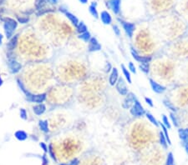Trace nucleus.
<instances>
[{
  "label": "nucleus",
  "mask_w": 188,
  "mask_h": 165,
  "mask_svg": "<svg viewBox=\"0 0 188 165\" xmlns=\"http://www.w3.org/2000/svg\"><path fill=\"white\" fill-rule=\"evenodd\" d=\"M115 88H116L117 92L122 96H126L128 93H129L126 84L125 80L123 79L122 78H120L119 80L117 81V83L115 84Z\"/></svg>",
  "instance_id": "2eb2a0df"
},
{
  "label": "nucleus",
  "mask_w": 188,
  "mask_h": 165,
  "mask_svg": "<svg viewBox=\"0 0 188 165\" xmlns=\"http://www.w3.org/2000/svg\"><path fill=\"white\" fill-rule=\"evenodd\" d=\"M153 28L162 42L167 44L181 38L187 33V24L180 15L158 16L153 24Z\"/></svg>",
  "instance_id": "f03ea898"
},
{
  "label": "nucleus",
  "mask_w": 188,
  "mask_h": 165,
  "mask_svg": "<svg viewBox=\"0 0 188 165\" xmlns=\"http://www.w3.org/2000/svg\"><path fill=\"white\" fill-rule=\"evenodd\" d=\"M162 53L175 59L180 61L188 60V34L166 44Z\"/></svg>",
  "instance_id": "20e7f679"
},
{
  "label": "nucleus",
  "mask_w": 188,
  "mask_h": 165,
  "mask_svg": "<svg viewBox=\"0 0 188 165\" xmlns=\"http://www.w3.org/2000/svg\"><path fill=\"white\" fill-rule=\"evenodd\" d=\"M169 119H170V120H171V124L174 126V127L178 128L181 127V124H180V120H179L178 115H177V112L176 113L170 112V114H169Z\"/></svg>",
  "instance_id": "b1692460"
},
{
  "label": "nucleus",
  "mask_w": 188,
  "mask_h": 165,
  "mask_svg": "<svg viewBox=\"0 0 188 165\" xmlns=\"http://www.w3.org/2000/svg\"><path fill=\"white\" fill-rule=\"evenodd\" d=\"M14 136H15L16 139H18V140H19V141H24L28 138V134L24 130H18V131H16L15 133H14Z\"/></svg>",
  "instance_id": "2f4dec72"
},
{
  "label": "nucleus",
  "mask_w": 188,
  "mask_h": 165,
  "mask_svg": "<svg viewBox=\"0 0 188 165\" xmlns=\"http://www.w3.org/2000/svg\"><path fill=\"white\" fill-rule=\"evenodd\" d=\"M161 124L165 126L166 128L171 129V120L168 118V116H166V114H163L162 117H161Z\"/></svg>",
  "instance_id": "f704fd0d"
},
{
  "label": "nucleus",
  "mask_w": 188,
  "mask_h": 165,
  "mask_svg": "<svg viewBox=\"0 0 188 165\" xmlns=\"http://www.w3.org/2000/svg\"><path fill=\"white\" fill-rule=\"evenodd\" d=\"M18 23L16 20L10 19V18H6L4 19V23H3V28L4 32L6 34L7 39H11L14 36V33L15 29L17 28Z\"/></svg>",
  "instance_id": "6e6552de"
},
{
  "label": "nucleus",
  "mask_w": 188,
  "mask_h": 165,
  "mask_svg": "<svg viewBox=\"0 0 188 165\" xmlns=\"http://www.w3.org/2000/svg\"><path fill=\"white\" fill-rule=\"evenodd\" d=\"M40 146L44 149V152H48V146L46 145L44 143H40Z\"/></svg>",
  "instance_id": "8fccbe9b"
},
{
  "label": "nucleus",
  "mask_w": 188,
  "mask_h": 165,
  "mask_svg": "<svg viewBox=\"0 0 188 165\" xmlns=\"http://www.w3.org/2000/svg\"><path fill=\"white\" fill-rule=\"evenodd\" d=\"M120 23H121V26L123 28L125 33H126L128 37L130 39H132L133 36H134L135 32L136 30V26L135 23H130V22H126L125 20L122 19H119Z\"/></svg>",
  "instance_id": "f8f14e48"
},
{
  "label": "nucleus",
  "mask_w": 188,
  "mask_h": 165,
  "mask_svg": "<svg viewBox=\"0 0 188 165\" xmlns=\"http://www.w3.org/2000/svg\"><path fill=\"white\" fill-rule=\"evenodd\" d=\"M176 4V0H151L150 8L155 15L166 13Z\"/></svg>",
  "instance_id": "0eeeda50"
},
{
  "label": "nucleus",
  "mask_w": 188,
  "mask_h": 165,
  "mask_svg": "<svg viewBox=\"0 0 188 165\" xmlns=\"http://www.w3.org/2000/svg\"><path fill=\"white\" fill-rule=\"evenodd\" d=\"M162 103H163V105L165 106L167 109L170 110V112H173V113H176L178 110L176 109V108L175 107V105L172 104V102L168 99L167 97L164 98L162 99Z\"/></svg>",
  "instance_id": "a878e982"
},
{
  "label": "nucleus",
  "mask_w": 188,
  "mask_h": 165,
  "mask_svg": "<svg viewBox=\"0 0 188 165\" xmlns=\"http://www.w3.org/2000/svg\"><path fill=\"white\" fill-rule=\"evenodd\" d=\"M80 1L82 3H86L88 2V0H80Z\"/></svg>",
  "instance_id": "6e6d98bb"
},
{
  "label": "nucleus",
  "mask_w": 188,
  "mask_h": 165,
  "mask_svg": "<svg viewBox=\"0 0 188 165\" xmlns=\"http://www.w3.org/2000/svg\"><path fill=\"white\" fill-rule=\"evenodd\" d=\"M46 99V93H40V94H32V96L28 99V101L35 104H42Z\"/></svg>",
  "instance_id": "4be33fe9"
},
{
  "label": "nucleus",
  "mask_w": 188,
  "mask_h": 165,
  "mask_svg": "<svg viewBox=\"0 0 188 165\" xmlns=\"http://www.w3.org/2000/svg\"><path fill=\"white\" fill-rule=\"evenodd\" d=\"M18 43H19V35L16 34V35H14L9 39V42L7 44V48L8 50H10V51L14 50L16 48L17 45H18Z\"/></svg>",
  "instance_id": "5701e85b"
},
{
  "label": "nucleus",
  "mask_w": 188,
  "mask_h": 165,
  "mask_svg": "<svg viewBox=\"0 0 188 165\" xmlns=\"http://www.w3.org/2000/svg\"><path fill=\"white\" fill-rule=\"evenodd\" d=\"M166 148L156 144L143 150L141 163L142 165H166Z\"/></svg>",
  "instance_id": "39448f33"
},
{
  "label": "nucleus",
  "mask_w": 188,
  "mask_h": 165,
  "mask_svg": "<svg viewBox=\"0 0 188 165\" xmlns=\"http://www.w3.org/2000/svg\"><path fill=\"white\" fill-rule=\"evenodd\" d=\"M136 99H136L135 95L133 93L129 92L127 95L126 96V99L124 100V102H123V104H122L123 108H126V109L130 108L131 106L134 104L135 101Z\"/></svg>",
  "instance_id": "a211bd4d"
},
{
  "label": "nucleus",
  "mask_w": 188,
  "mask_h": 165,
  "mask_svg": "<svg viewBox=\"0 0 188 165\" xmlns=\"http://www.w3.org/2000/svg\"><path fill=\"white\" fill-rule=\"evenodd\" d=\"M130 113L132 116H134L135 118H141L142 116L145 115L146 110H145L142 104L140 103V101L138 99H136L135 101L134 104L130 108Z\"/></svg>",
  "instance_id": "9b49d317"
},
{
  "label": "nucleus",
  "mask_w": 188,
  "mask_h": 165,
  "mask_svg": "<svg viewBox=\"0 0 188 165\" xmlns=\"http://www.w3.org/2000/svg\"><path fill=\"white\" fill-rule=\"evenodd\" d=\"M145 99V102H146L150 107H151V108L154 107V102H153V100L151 99V98H149V97H145V99Z\"/></svg>",
  "instance_id": "c03bdc74"
},
{
  "label": "nucleus",
  "mask_w": 188,
  "mask_h": 165,
  "mask_svg": "<svg viewBox=\"0 0 188 165\" xmlns=\"http://www.w3.org/2000/svg\"><path fill=\"white\" fill-rule=\"evenodd\" d=\"M52 3H57V2H58V0H49Z\"/></svg>",
  "instance_id": "864d4df0"
},
{
  "label": "nucleus",
  "mask_w": 188,
  "mask_h": 165,
  "mask_svg": "<svg viewBox=\"0 0 188 165\" xmlns=\"http://www.w3.org/2000/svg\"><path fill=\"white\" fill-rule=\"evenodd\" d=\"M128 69L130 70V72L132 73H136V68L135 66V64L132 62H130L129 64H128Z\"/></svg>",
  "instance_id": "37998d69"
},
{
  "label": "nucleus",
  "mask_w": 188,
  "mask_h": 165,
  "mask_svg": "<svg viewBox=\"0 0 188 165\" xmlns=\"http://www.w3.org/2000/svg\"><path fill=\"white\" fill-rule=\"evenodd\" d=\"M119 79H120V77H119L118 69L116 68H112L110 73V76H109V84H110V85H115Z\"/></svg>",
  "instance_id": "aec40b11"
},
{
  "label": "nucleus",
  "mask_w": 188,
  "mask_h": 165,
  "mask_svg": "<svg viewBox=\"0 0 188 165\" xmlns=\"http://www.w3.org/2000/svg\"><path fill=\"white\" fill-rule=\"evenodd\" d=\"M88 49L89 52H97L100 51L101 49V43H99V41L96 39L95 38H91V39L89 42V45H88Z\"/></svg>",
  "instance_id": "412c9836"
},
{
  "label": "nucleus",
  "mask_w": 188,
  "mask_h": 165,
  "mask_svg": "<svg viewBox=\"0 0 188 165\" xmlns=\"http://www.w3.org/2000/svg\"><path fill=\"white\" fill-rule=\"evenodd\" d=\"M39 127H40L41 131H43L44 133H48L49 131V123H48L47 120H40L39 122Z\"/></svg>",
  "instance_id": "72a5a7b5"
},
{
  "label": "nucleus",
  "mask_w": 188,
  "mask_h": 165,
  "mask_svg": "<svg viewBox=\"0 0 188 165\" xmlns=\"http://www.w3.org/2000/svg\"><path fill=\"white\" fill-rule=\"evenodd\" d=\"M187 34H188V28H187Z\"/></svg>",
  "instance_id": "4d7b16f0"
},
{
  "label": "nucleus",
  "mask_w": 188,
  "mask_h": 165,
  "mask_svg": "<svg viewBox=\"0 0 188 165\" xmlns=\"http://www.w3.org/2000/svg\"><path fill=\"white\" fill-rule=\"evenodd\" d=\"M48 152H49V153L50 157L54 159V160L56 161V156H55L54 150V148H53V145H52V144H49V145L48 146Z\"/></svg>",
  "instance_id": "79ce46f5"
},
{
  "label": "nucleus",
  "mask_w": 188,
  "mask_h": 165,
  "mask_svg": "<svg viewBox=\"0 0 188 165\" xmlns=\"http://www.w3.org/2000/svg\"><path fill=\"white\" fill-rule=\"evenodd\" d=\"M101 19L102 23L105 25H109L112 23V18L107 11H103L101 13Z\"/></svg>",
  "instance_id": "bb28decb"
},
{
  "label": "nucleus",
  "mask_w": 188,
  "mask_h": 165,
  "mask_svg": "<svg viewBox=\"0 0 188 165\" xmlns=\"http://www.w3.org/2000/svg\"><path fill=\"white\" fill-rule=\"evenodd\" d=\"M166 165H174V157L172 153H168L166 160Z\"/></svg>",
  "instance_id": "a19ab883"
},
{
  "label": "nucleus",
  "mask_w": 188,
  "mask_h": 165,
  "mask_svg": "<svg viewBox=\"0 0 188 165\" xmlns=\"http://www.w3.org/2000/svg\"><path fill=\"white\" fill-rule=\"evenodd\" d=\"M20 118L24 120H26L27 119V113L26 110L24 108H21L20 109Z\"/></svg>",
  "instance_id": "49530a36"
},
{
  "label": "nucleus",
  "mask_w": 188,
  "mask_h": 165,
  "mask_svg": "<svg viewBox=\"0 0 188 165\" xmlns=\"http://www.w3.org/2000/svg\"><path fill=\"white\" fill-rule=\"evenodd\" d=\"M177 115L180 120L181 127L188 128V108L177 111Z\"/></svg>",
  "instance_id": "dca6fc26"
},
{
  "label": "nucleus",
  "mask_w": 188,
  "mask_h": 165,
  "mask_svg": "<svg viewBox=\"0 0 188 165\" xmlns=\"http://www.w3.org/2000/svg\"><path fill=\"white\" fill-rule=\"evenodd\" d=\"M137 43L138 49L136 50L142 55L151 58L162 53L161 51H163L166 45L154 28H151L150 27L141 28L137 36Z\"/></svg>",
  "instance_id": "7ed1b4c3"
},
{
  "label": "nucleus",
  "mask_w": 188,
  "mask_h": 165,
  "mask_svg": "<svg viewBox=\"0 0 188 165\" xmlns=\"http://www.w3.org/2000/svg\"><path fill=\"white\" fill-rule=\"evenodd\" d=\"M181 61L175 59L161 53L152 59L151 65V78L163 85L175 86L177 84Z\"/></svg>",
  "instance_id": "f257e3e1"
},
{
  "label": "nucleus",
  "mask_w": 188,
  "mask_h": 165,
  "mask_svg": "<svg viewBox=\"0 0 188 165\" xmlns=\"http://www.w3.org/2000/svg\"><path fill=\"white\" fill-rule=\"evenodd\" d=\"M178 135L181 141L186 139L188 137V128L185 127H181L178 129Z\"/></svg>",
  "instance_id": "7c9ffc66"
},
{
  "label": "nucleus",
  "mask_w": 188,
  "mask_h": 165,
  "mask_svg": "<svg viewBox=\"0 0 188 165\" xmlns=\"http://www.w3.org/2000/svg\"><path fill=\"white\" fill-rule=\"evenodd\" d=\"M121 0H109L107 6L112 10L114 14H118L121 12Z\"/></svg>",
  "instance_id": "6ab92c4d"
},
{
  "label": "nucleus",
  "mask_w": 188,
  "mask_h": 165,
  "mask_svg": "<svg viewBox=\"0 0 188 165\" xmlns=\"http://www.w3.org/2000/svg\"><path fill=\"white\" fill-rule=\"evenodd\" d=\"M145 117H146V119H147L148 121H149L152 125L156 127V128H160V122L155 119V117L151 113L146 112V113H145Z\"/></svg>",
  "instance_id": "393cba45"
},
{
  "label": "nucleus",
  "mask_w": 188,
  "mask_h": 165,
  "mask_svg": "<svg viewBox=\"0 0 188 165\" xmlns=\"http://www.w3.org/2000/svg\"><path fill=\"white\" fill-rule=\"evenodd\" d=\"M89 11L90 14H91L93 17H94L95 19H98V18H99V13H98L97 9H96V3H93L89 7Z\"/></svg>",
  "instance_id": "58836bf2"
},
{
  "label": "nucleus",
  "mask_w": 188,
  "mask_h": 165,
  "mask_svg": "<svg viewBox=\"0 0 188 165\" xmlns=\"http://www.w3.org/2000/svg\"><path fill=\"white\" fill-rule=\"evenodd\" d=\"M3 81L2 78H1V76H0V87L3 85Z\"/></svg>",
  "instance_id": "5fc2aeb1"
},
{
  "label": "nucleus",
  "mask_w": 188,
  "mask_h": 165,
  "mask_svg": "<svg viewBox=\"0 0 188 165\" xmlns=\"http://www.w3.org/2000/svg\"><path fill=\"white\" fill-rule=\"evenodd\" d=\"M8 65L10 72L13 73V74L18 73L21 70V68H22V64H21L20 63H19L16 59H10L8 60Z\"/></svg>",
  "instance_id": "f3484780"
},
{
  "label": "nucleus",
  "mask_w": 188,
  "mask_h": 165,
  "mask_svg": "<svg viewBox=\"0 0 188 165\" xmlns=\"http://www.w3.org/2000/svg\"><path fill=\"white\" fill-rule=\"evenodd\" d=\"M160 128H161V131H162V133H164V135H165V137H166V141H167L168 144H169V145H171V140L170 135H169L168 128H166L165 126L163 125V124H161V122H160Z\"/></svg>",
  "instance_id": "c9c22d12"
},
{
  "label": "nucleus",
  "mask_w": 188,
  "mask_h": 165,
  "mask_svg": "<svg viewBox=\"0 0 188 165\" xmlns=\"http://www.w3.org/2000/svg\"><path fill=\"white\" fill-rule=\"evenodd\" d=\"M166 97L178 111L188 108V84L173 86L167 91Z\"/></svg>",
  "instance_id": "423d86ee"
},
{
  "label": "nucleus",
  "mask_w": 188,
  "mask_h": 165,
  "mask_svg": "<svg viewBox=\"0 0 188 165\" xmlns=\"http://www.w3.org/2000/svg\"><path fill=\"white\" fill-rule=\"evenodd\" d=\"M130 53L136 62H138L139 64H151V60L153 58L151 57H147V56H144L139 53L136 49H135V48H130Z\"/></svg>",
  "instance_id": "ddd939ff"
},
{
  "label": "nucleus",
  "mask_w": 188,
  "mask_h": 165,
  "mask_svg": "<svg viewBox=\"0 0 188 165\" xmlns=\"http://www.w3.org/2000/svg\"><path fill=\"white\" fill-rule=\"evenodd\" d=\"M3 36L2 33H0V46H1V44L3 43Z\"/></svg>",
  "instance_id": "603ef678"
},
{
  "label": "nucleus",
  "mask_w": 188,
  "mask_h": 165,
  "mask_svg": "<svg viewBox=\"0 0 188 165\" xmlns=\"http://www.w3.org/2000/svg\"><path fill=\"white\" fill-rule=\"evenodd\" d=\"M77 32L80 33H85V32H87L88 28L86 25L83 23V22H80V23H79V24L77 25Z\"/></svg>",
  "instance_id": "ea45409f"
},
{
  "label": "nucleus",
  "mask_w": 188,
  "mask_h": 165,
  "mask_svg": "<svg viewBox=\"0 0 188 165\" xmlns=\"http://www.w3.org/2000/svg\"><path fill=\"white\" fill-rule=\"evenodd\" d=\"M149 84H150V86L152 89V91L157 94H164L166 93H167L168 91V88L166 86L163 85L162 84L157 82L156 80L153 79L152 78L149 77Z\"/></svg>",
  "instance_id": "9d476101"
},
{
  "label": "nucleus",
  "mask_w": 188,
  "mask_h": 165,
  "mask_svg": "<svg viewBox=\"0 0 188 165\" xmlns=\"http://www.w3.org/2000/svg\"><path fill=\"white\" fill-rule=\"evenodd\" d=\"M185 84H188V60L181 61L180 75L176 85Z\"/></svg>",
  "instance_id": "1a4fd4ad"
},
{
  "label": "nucleus",
  "mask_w": 188,
  "mask_h": 165,
  "mask_svg": "<svg viewBox=\"0 0 188 165\" xmlns=\"http://www.w3.org/2000/svg\"><path fill=\"white\" fill-rule=\"evenodd\" d=\"M42 160H43V164L44 165L48 164L49 161H48V159H46V157H45V156H43V159H42Z\"/></svg>",
  "instance_id": "3c124183"
},
{
  "label": "nucleus",
  "mask_w": 188,
  "mask_h": 165,
  "mask_svg": "<svg viewBox=\"0 0 188 165\" xmlns=\"http://www.w3.org/2000/svg\"><path fill=\"white\" fill-rule=\"evenodd\" d=\"M121 70H122V73H123V75L125 76V78H126V81L128 82V84H131V83H132V79H131V75H130V70H129L124 64H121Z\"/></svg>",
  "instance_id": "c85d7f7f"
},
{
  "label": "nucleus",
  "mask_w": 188,
  "mask_h": 165,
  "mask_svg": "<svg viewBox=\"0 0 188 165\" xmlns=\"http://www.w3.org/2000/svg\"><path fill=\"white\" fill-rule=\"evenodd\" d=\"M33 111L38 116L42 115L43 113H44V112L46 111V106L44 105V104H37V105L33 107Z\"/></svg>",
  "instance_id": "cd10ccee"
},
{
  "label": "nucleus",
  "mask_w": 188,
  "mask_h": 165,
  "mask_svg": "<svg viewBox=\"0 0 188 165\" xmlns=\"http://www.w3.org/2000/svg\"><path fill=\"white\" fill-rule=\"evenodd\" d=\"M179 3H180L177 8V11L180 13L181 17L188 21V0H181Z\"/></svg>",
  "instance_id": "4468645a"
},
{
  "label": "nucleus",
  "mask_w": 188,
  "mask_h": 165,
  "mask_svg": "<svg viewBox=\"0 0 188 165\" xmlns=\"http://www.w3.org/2000/svg\"><path fill=\"white\" fill-rule=\"evenodd\" d=\"M78 38L81 39L82 41H84V42H85V43H89V40L91 39V34L89 32H85V33H80L79 36H78Z\"/></svg>",
  "instance_id": "4c0bfd02"
},
{
  "label": "nucleus",
  "mask_w": 188,
  "mask_h": 165,
  "mask_svg": "<svg viewBox=\"0 0 188 165\" xmlns=\"http://www.w3.org/2000/svg\"><path fill=\"white\" fill-rule=\"evenodd\" d=\"M181 142H182V145L184 147L186 152L188 153V137L186 139H184L183 141H181Z\"/></svg>",
  "instance_id": "09e8293b"
},
{
  "label": "nucleus",
  "mask_w": 188,
  "mask_h": 165,
  "mask_svg": "<svg viewBox=\"0 0 188 165\" xmlns=\"http://www.w3.org/2000/svg\"><path fill=\"white\" fill-rule=\"evenodd\" d=\"M113 30H114V33L116 36H120L121 35V29H120V28L117 26V25H114L113 26Z\"/></svg>",
  "instance_id": "de8ad7c7"
},
{
  "label": "nucleus",
  "mask_w": 188,
  "mask_h": 165,
  "mask_svg": "<svg viewBox=\"0 0 188 165\" xmlns=\"http://www.w3.org/2000/svg\"><path fill=\"white\" fill-rule=\"evenodd\" d=\"M80 164V160L78 159H74L71 160L69 164H62L60 165H79Z\"/></svg>",
  "instance_id": "a18cd8bd"
},
{
  "label": "nucleus",
  "mask_w": 188,
  "mask_h": 165,
  "mask_svg": "<svg viewBox=\"0 0 188 165\" xmlns=\"http://www.w3.org/2000/svg\"><path fill=\"white\" fill-rule=\"evenodd\" d=\"M139 68L142 73L146 75H150L151 73V65L150 64H140Z\"/></svg>",
  "instance_id": "473e14b6"
},
{
  "label": "nucleus",
  "mask_w": 188,
  "mask_h": 165,
  "mask_svg": "<svg viewBox=\"0 0 188 165\" xmlns=\"http://www.w3.org/2000/svg\"><path fill=\"white\" fill-rule=\"evenodd\" d=\"M65 15H66V17H67L68 19H69V21L72 23V24L74 25V26H77L78 24H79V19L74 16V14H72L71 13H69V12H65Z\"/></svg>",
  "instance_id": "e433bc0d"
},
{
  "label": "nucleus",
  "mask_w": 188,
  "mask_h": 165,
  "mask_svg": "<svg viewBox=\"0 0 188 165\" xmlns=\"http://www.w3.org/2000/svg\"><path fill=\"white\" fill-rule=\"evenodd\" d=\"M159 144H161L163 148H165L166 149L168 148V143L166 141V139L164 135V133H162L161 129L159 130Z\"/></svg>",
  "instance_id": "c756f323"
}]
</instances>
